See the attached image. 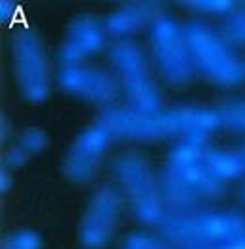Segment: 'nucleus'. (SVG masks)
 I'll list each match as a JSON object with an SVG mask.
<instances>
[{
    "instance_id": "6e6552de",
    "label": "nucleus",
    "mask_w": 245,
    "mask_h": 249,
    "mask_svg": "<svg viewBox=\"0 0 245 249\" xmlns=\"http://www.w3.org/2000/svg\"><path fill=\"white\" fill-rule=\"evenodd\" d=\"M12 49L21 93L31 102H44L49 96V66L38 34L29 29L17 31L14 34Z\"/></svg>"
},
{
    "instance_id": "f8f14e48",
    "label": "nucleus",
    "mask_w": 245,
    "mask_h": 249,
    "mask_svg": "<svg viewBox=\"0 0 245 249\" xmlns=\"http://www.w3.org/2000/svg\"><path fill=\"white\" fill-rule=\"evenodd\" d=\"M106 44L104 27L89 16L74 19L68 27V38L61 46V61L64 66H79V62L92 53H98Z\"/></svg>"
},
{
    "instance_id": "aec40b11",
    "label": "nucleus",
    "mask_w": 245,
    "mask_h": 249,
    "mask_svg": "<svg viewBox=\"0 0 245 249\" xmlns=\"http://www.w3.org/2000/svg\"><path fill=\"white\" fill-rule=\"evenodd\" d=\"M126 249H172L162 240L147 236V234H132L126 240Z\"/></svg>"
},
{
    "instance_id": "4be33fe9",
    "label": "nucleus",
    "mask_w": 245,
    "mask_h": 249,
    "mask_svg": "<svg viewBox=\"0 0 245 249\" xmlns=\"http://www.w3.org/2000/svg\"><path fill=\"white\" fill-rule=\"evenodd\" d=\"M17 16V4L12 2V0H2L0 2V19L6 23H10L14 17Z\"/></svg>"
},
{
    "instance_id": "a211bd4d",
    "label": "nucleus",
    "mask_w": 245,
    "mask_h": 249,
    "mask_svg": "<svg viewBox=\"0 0 245 249\" xmlns=\"http://www.w3.org/2000/svg\"><path fill=\"white\" fill-rule=\"evenodd\" d=\"M42 238L32 231H17L4 238L2 249H40Z\"/></svg>"
},
{
    "instance_id": "f3484780",
    "label": "nucleus",
    "mask_w": 245,
    "mask_h": 249,
    "mask_svg": "<svg viewBox=\"0 0 245 249\" xmlns=\"http://www.w3.org/2000/svg\"><path fill=\"white\" fill-rule=\"evenodd\" d=\"M183 6L198 14H210V16H230L236 12V4L230 0H191L183 2Z\"/></svg>"
},
{
    "instance_id": "39448f33",
    "label": "nucleus",
    "mask_w": 245,
    "mask_h": 249,
    "mask_svg": "<svg viewBox=\"0 0 245 249\" xmlns=\"http://www.w3.org/2000/svg\"><path fill=\"white\" fill-rule=\"evenodd\" d=\"M113 174L138 221L145 225H158L166 215V206L158 179L147 160L138 153H124L115 160Z\"/></svg>"
},
{
    "instance_id": "f03ea898",
    "label": "nucleus",
    "mask_w": 245,
    "mask_h": 249,
    "mask_svg": "<svg viewBox=\"0 0 245 249\" xmlns=\"http://www.w3.org/2000/svg\"><path fill=\"white\" fill-rule=\"evenodd\" d=\"M158 185L166 212L196 210L200 200L217 198L225 189V183H221L208 168L206 145L191 142H179L170 151Z\"/></svg>"
},
{
    "instance_id": "7ed1b4c3",
    "label": "nucleus",
    "mask_w": 245,
    "mask_h": 249,
    "mask_svg": "<svg viewBox=\"0 0 245 249\" xmlns=\"http://www.w3.org/2000/svg\"><path fill=\"white\" fill-rule=\"evenodd\" d=\"M162 238L185 248H204L245 236V215L234 210L166 212L158 223Z\"/></svg>"
},
{
    "instance_id": "393cba45",
    "label": "nucleus",
    "mask_w": 245,
    "mask_h": 249,
    "mask_svg": "<svg viewBox=\"0 0 245 249\" xmlns=\"http://www.w3.org/2000/svg\"><path fill=\"white\" fill-rule=\"evenodd\" d=\"M240 155H242V160H244V168H245V145L240 149Z\"/></svg>"
},
{
    "instance_id": "20e7f679",
    "label": "nucleus",
    "mask_w": 245,
    "mask_h": 249,
    "mask_svg": "<svg viewBox=\"0 0 245 249\" xmlns=\"http://www.w3.org/2000/svg\"><path fill=\"white\" fill-rule=\"evenodd\" d=\"M185 40L194 70L210 81L223 87H234L245 79V64L225 40L221 32L210 25L192 21L185 27Z\"/></svg>"
},
{
    "instance_id": "9d476101",
    "label": "nucleus",
    "mask_w": 245,
    "mask_h": 249,
    "mask_svg": "<svg viewBox=\"0 0 245 249\" xmlns=\"http://www.w3.org/2000/svg\"><path fill=\"white\" fill-rule=\"evenodd\" d=\"M111 138L113 136L100 123L83 130L72 143L64 159L62 170L66 174V178L76 183L91 181L96 170L100 168L102 157L107 151Z\"/></svg>"
},
{
    "instance_id": "dca6fc26",
    "label": "nucleus",
    "mask_w": 245,
    "mask_h": 249,
    "mask_svg": "<svg viewBox=\"0 0 245 249\" xmlns=\"http://www.w3.org/2000/svg\"><path fill=\"white\" fill-rule=\"evenodd\" d=\"M225 40L228 44H236V46H245V8L244 10H236L234 14H230L223 25V32Z\"/></svg>"
},
{
    "instance_id": "0eeeda50",
    "label": "nucleus",
    "mask_w": 245,
    "mask_h": 249,
    "mask_svg": "<svg viewBox=\"0 0 245 249\" xmlns=\"http://www.w3.org/2000/svg\"><path fill=\"white\" fill-rule=\"evenodd\" d=\"M151 46L157 64L170 83L183 85L194 74V64L185 40V29L166 14L151 23Z\"/></svg>"
},
{
    "instance_id": "2eb2a0df",
    "label": "nucleus",
    "mask_w": 245,
    "mask_h": 249,
    "mask_svg": "<svg viewBox=\"0 0 245 249\" xmlns=\"http://www.w3.org/2000/svg\"><path fill=\"white\" fill-rule=\"evenodd\" d=\"M217 111L221 117V124L238 132H245V100H227Z\"/></svg>"
},
{
    "instance_id": "6ab92c4d",
    "label": "nucleus",
    "mask_w": 245,
    "mask_h": 249,
    "mask_svg": "<svg viewBox=\"0 0 245 249\" xmlns=\"http://www.w3.org/2000/svg\"><path fill=\"white\" fill-rule=\"evenodd\" d=\"M21 145L29 151V153H40L44 151L47 145V134L38 128V126H31L21 134Z\"/></svg>"
},
{
    "instance_id": "a878e982",
    "label": "nucleus",
    "mask_w": 245,
    "mask_h": 249,
    "mask_svg": "<svg viewBox=\"0 0 245 249\" xmlns=\"http://www.w3.org/2000/svg\"><path fill=\"white\" fill-rule=\"evenodd\" d=\"M242 202L245 204V189H244V191H242Z\"/></svg>"
},
{
    "instance_id": "412c9836",
    "label": "nucleus",
    "mask_w": 245,
    "mask_h": 249,
    "mask_svg": "<svg viewBox=\"0 0 245 249\" xmlns=\"http://www.w3.org/2000/svg\"><path fill=\"white\" fill-rule=\"evenodd\" d=\"M27 159H29V151H27L23 145L10 147V149H8V153H6V157H4L6 164H8V166H12V168H19V166H23V164L27 162Z\"/></svg>"
},
{
    "instance_id": "ddd939ff",
    "label": "nucleus",
    "mask_w": 245,
    "mask_h": 249,
    "mask_svg": "<svg viewBox=\"0 0 245 249\" xmlns=\"http://www.w3.org/2000/svg\"><path fill=\"white\" fill-rule=\"evenodd\" d=\"M160 16L158 6L153 2H134L122 6L115 14L106 19V31L113 36H128L132 32L141 31L143 27H151L157 17Z\"/></svg>"
},
{
    "instance_id": "5701e85b",
    "label": "nucleus",
    "mask_w": 245,
    "mask_h": 249,
    "mask_svg": "<svg viewBox=\"0 0 245 249\" xmlns=\"http://www.w3.org/2000/svg\"><path fill=\"white\" fill-rule=\"evenodd\" d=\"M10 174L6 172V168L2 170V174H0V191L2 193H8V189H10Z\"/></svg>"
},
{
    "instance_id": "f257e3e1",
    "label": "nucleus",
    "mask_w": 245,
    "mask_h": 249,
    "mask_svg": "<svg viewBox=\"0 0 245 249\" xmlns=\"http://www.w3.org/2000/svg\"><path fill=\"white\" fill-rule=\"evenodd\" d=\"M98 123L107 128L113 138L121 140L181 138V142L206 145V140L221 126V117L217 109L194 106H179L155 113H145L132 106H109L100 113Z\"/></svg>"
},
{
    "instance_id": "9b49d317",
    "label": "nucleus",
    "mask_w": 245,
    "mask_h": 249,
    "mask_svg": "<svg viewBox=\"0 0 245 249\" xmlns=\"http://www.w3.org/2000/svg\"><path fill=\"white\" fill-rule=\"evenodd\" d=\"M59 85L62 91L91 100L96 104H109L119 91L117 79L106 70L85 66H62L59 72Z\"/></svg>"
},
{
    "instance_id": "4468645a",
    "label": "nucleus",
    "mask_w": 245,
    "mask_h": 249,
    "mask_svg": "<svg viewBox=\"0 0 245 249\" xmlns=\"http://www.w3.org/2000/svg\"><path fill=\"white\" fill-rule=\"evenodd\" d=\"M206 162L208 168L221 183H227L230 179L240 178L245 174L244 160L240 151H227V149H208L206 147Z\"/></svg>"
},
{
    "instance_id": "423d86ee",
    "label": "nucleus",
    "mask_w": 245,
    "mask_h": 249,
    "mask_svg": "<svg viewBox=\"0 0 245 249\" xmlns=\"http://www.w3.org/2000/svg\"><path fill=\"white\" fill-rule=\"evenodd\" d=\"M109 57L119 72L130 106L145 113L160 111V93L149 74L143 51L134 42L121 40L113 44Z\"/></svg>"
},
{
    "instance_id": "1a4fd4ad",
    "label": "nucleus",
    "mask_w": 245,
    "mask_h": 249,
    "mask_svg": "<svg viewBox=\"0 0 245 249\" xmlns=\"http://www.w3.org/2000/svg\"><path fill=\"white\" fill-rule=\"evenodd\" d=\"M122 210V198L115 185H100L85 210L79 227V240L87 249H102L107 246L117 229Z\"/></svg>"
},
{
    "instance_id": "b1692460",
    "label": "nucleus",
    "mask_w": 245,
    "mask_h": 249,
    "mask_svg": "<svg viewBox=\"0 0 245 249\" xmlns=\"http://www.w3.org/2000/svg\"><path fill=\"white\" fill-rule=\"evenodd\" d=\"M10 136V123L6 117H2V140H6Z\"/></svg>"
}]
</instances>
